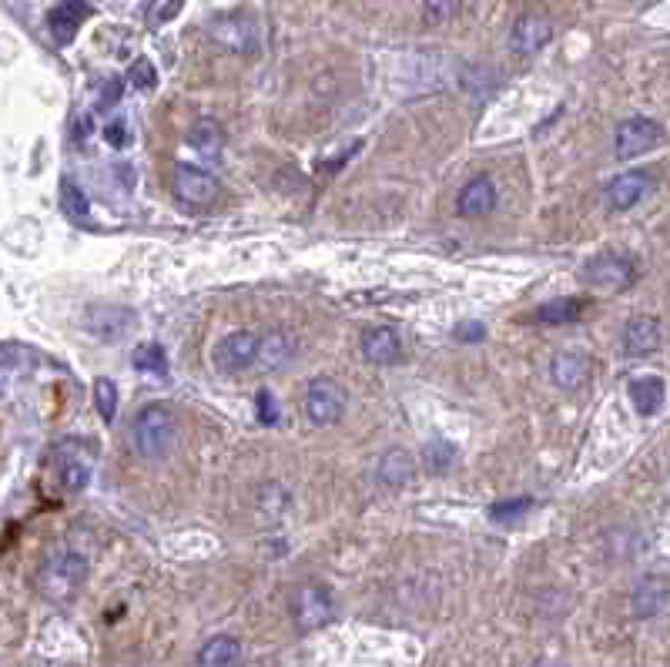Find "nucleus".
Wrapping results in <instances>:
<instances>
[{"label": "nucleus", "instance_id": "7c9ffc66", "mask_svg": "<svg viewBox=\"0 0 670 667\" xmlns=\"http://www.w3.org/2000/svg\"><path fill=\"white\" fill-rule=\"evenodd\" d=\"M128 78H131L134 88H145V91H148V88H155V84H158V74H155V68H151L148 57H138V61L131 64Z\"/></svg>", "mask_w": 670, "mask_h": 667}, {"label": "nucleus", "instance_id": "412c9836", "mask_svg": "<svg viewBox=\"0 0 670 667\" xmlns=\"http://www.w3.org/2000/svg\"><path fill=\"white\" fill-rule=\"evenodd\" d=\"M630 403L637 406V413H644V416H654L660 406H664V396H667V389H664V379L660 376H637V379H630Z\"/></svg>", "mask_w": 670, "mask_h": 667}, {"label": "nucleus", "instance_id": "f257e3e1", "mask_svg": "<svg viewBox=\"0 0 670 667\" xmlns=\"http://www.w3.org/2000/svg\"><path fill=\"white\" fill-rule=\"evenodd\" d=\"M131 440L145 460H165V456L175 450V440H178V419L171 413V406L148 403L134 416Z\"/></svg>", "mask_w": 670, "mask_h": 667}, {"label": "nucleus", "instance_id": "39448f33", "mask_svg": "<svg viewBox=\"0 0 670 667\" xmlns=\"http://www.w3.org/2000/svg\"><path fill=\"white\" fill-rule=\"evenodd\" d=\"M91 470H94V460H91V450L84 443L67 440V443L57 446L54 476H57V487H61L64 493H81L91 483Z\"/></svg>", "mask_w": 670, "mask_h": 667}, {"label": "nucleus", "instance_id": "f8f14e48", "mask_svg": "<svg viewBox=\"0 0 670 667\" xmlns=\"http://www.w3.org/2000/svg\"><path fill=\"white\" fill-rule=\"evenodd\" d=\"M295 356V342L289 332L275 329L268 336H258V352H255V369L258 373H279L282 366H289Z\"/></svg>", "mask_w": 670, "mask_h": 667}, {"label": "nucleus", "instance_id": "423d86ee", "mask_svg": "<svg viewBox=\"0 0 670 667\" xmlns=\"http://www.w3.org/2000/svg\"><path fill=\"white\" fill-rule=\"evenodd\" d=\"M171 192L181 205L208 208L218 198V178L198 165H175L171 171Z\"/></svg>", "mask_w": 670, "mask_h": 667}, {"label": "nucleus", "instance_id": "473e14b6", "mask_svg": "<svg viewBox=\"0 0 670 667\" xmlns=\"http://www.w3.org/2000/svg\"><path fill=\"white\" fill-rule=\"evenodd\" d=\"M453 336L459 342H480V339H486V326L483 322H463V326H456Z\"/></svg>", "mask_w": 670, "mask_h": 667}, {"label": "nucleus", "instance_id": "c85d7f7f", "mask_svg": "<svg viewBox=\"0 0 670 667\" xmlns=\"http://www.w3.org/2000/svg\"><path fill=\"white\" fill-rule=\"evenodd\" d=\"M530 507H533V500H530V497L500 500V503H493V507H490V517H493L496 523H513V520H520Z\"/></svg>", "mask_w": 670, "mask_h": 667}, {"label": "nucleus", "instance_id": "f704fd0d", "mask_svg": "<svg viewBox=\"0 0 670 667\" xmlns=\"http://www.w3.org/2000/svg\"><path fill=\"white\" fill-rule=\"evenodd\" d=\"M104 141L114 148H124L128 145V128H124V121H111L108 128H104Z\"/></svg>", "mask_w": 670, "mask_h": 667}, {"label": "nucleus", "instance_id": "2f4dec72", "mask_svg": "<svg viewBox=\"0 0 670 667\" xmlns=\"http://www.w3.org/2000/svg\"><path fill=\"white\" fill-rule=\"evenodd\" d=\"M255 403H258V423H262V426L279 423V409H275V396L268 393V389H258Z\"/></svg>", "mask_w": 670, "mask_h": 667}, {"label": "nucleus", "instance_id": "9b49d317", "mask_svg": "<svg viewBox=\"0 0 670 667\" xmlns=\"http://www.w3.org/2000/svg\"><path fill=\"white\" fill-rule=\"evenodd\" d=\"M359 349L372 366H396V362H402V339L389 326H369L362 332Z\"/></svg>", "mask_w": 670, "mask_h": 667}, {"label": "nucleus", "instance_id": "dca6fc26", "mask_svg": "<svg viewBox=\"0 0 670 667\" xmlns=\"http://www.w3.org/2000/svg\"><path fill=\"white\" fill-rule=\"evenodd\" d=\"M84 319H88V329L98 332L101 339H121L124 332L131 329L134 316L128 309L121 306H108V302H101V306H91L84 312Z\"/></svg>", "mask_w": 670, "mask_h": 667}, {"label": "nucleus", "instance_id": "c9c22d12", "mask_svg": "<svg viewBox=\"0 0 670 667\" xmlns=\"http://www.w3.org/2000/svg\"><path fill=\"white\" fill-rule=\"evenodd\" d=\"M118 98H121V81L118 78L104 81V88H101V108H108V104H118Z\"/></svg>", "mask_w": 670, "mask_h": 667}, {"label": "nucleus", "instance_id": "4468645a", "mask_svg": "<svg viewBox=\"0 0 670 667\" xmlns=\"http://www.w3.org/2000/svg\"><path fill=\"white\" fill-rule=\"evenodd\" d=\"M496 208V185L493 178L486 175H476L469 178L463 185V192H459V202H456V212L463 218H483L490 215Z\"/></svg>", "mask_w": 670, "mask_h": 667}, {"label": "nucleus", "instance_id": "4be33fe9", "mask_svg": "<svg viewBox=\"0 0 670 667\" xmlns=\"http://www.w3.org/2000/svg\"><path fill=\"white\" fill-rule=\"evenodd\" d=\"M587 306H590V302L577 299V295H570V299H550V302H543V306L536 309V322H543V326H567V322L583 319Z\"/></svg>", "mask_w": 670, "mask_h": 667}, {"label": "nucleus", "instance_id": "0eeeda50", "mask_svg": "<svg viewBox=\"0 0 670 667\" xmlns=\"http://www.w3.org/2000/svg\"><path fill=\"white\" fill-rule=\"evenodd\" d=\"M255 352H258V332H232L215 346L212 362L222 376H242L248 369H255Z\"/></svg>", "mask_w": 670, "mask_h": 667}, {"label": "nucleus", "instance_id": "ddd939ff", "mask_svg": "<svg viewBox=\"0 0 670 667\" xmlns=\"http://www.w3.org/2000/svg\"><path fill=\"white\" fill-rule=\"evenodd\" d=\"M660 342H664V332H660V322L654 316H637V319L627 322V329H624L627 356L647 359L660 349Z\"/></svg>", "mask_w": 670, "mask_h": 667}, {"label": "nucleus", "instance_id": "cd10ccee", "mask_svg": "<svg viewBox=\"0 0 670 667\" xmlns=\"http://www.w3.org/2000/svg\"><path fill=\"white\" fill-rule=\"evenodd\" d=\"M453 460H456V450H453V443H446V440H433L426 446V466L433 473H446L449 466H453Z\"/></svg>", "mask_w": 670, "mask_h": 667}, {"label": "nucleus", "instance_id": "aec40b11", "mask_svg": "<svg viewBox=\"0 0 670 667\" xmlns=\"http://www.w3.org/2000/svg\"><path fill=\"white\" fill-rule=\"evenodd\" d=\"M376 476H379V483H382V487H389V490H402V487H409V483H413V476H416V463H413V456H409L406 450H389V453L379 460V470H376Z\"/></svg>", "mask_w": 670, "mask_h": 667}, {"label": "nucleus", "instance_id": "20e7f679", "mask_svg": "<svg viewBox=\"0 0 670 667\" xmlns=\"http://www.w3.org/2000/svg\"><path fill=\"white\" fill-rule=\"evenodd\" d=\"M583 279H587L590 285H597V289L624 292L640 279V272H637V262L630 259L627 252H600L597 259L587 262Z\"/></svg>", "mask_w": 670, "mask_h": 667}, {"label": "nucleus", "instance_id": "b1692460", "mask_svg": "<svg viewBox=\"0 0 670 667\" xmlns=\"http://www.w3.org/2000/svg\"><path fill=\"white\" fill-rule=\"evenodd\" d=\"M57 202H61L64 218H71V222H84V218L91 215L88 195H84V188L74 178H61V185H57Z\"/></svg>", "mask_w": 670, "mask_h": 667}, {"label": "nucleus", "instance_id": "393cba45", "mask_svg": "<svg viewBox=\"0 0 670 667\" xmlns=\"http://www.w3.org/2000/svg\"><path fill=\"white\" fill-rule=\"evenodd\" d=\"M131 366L148 376H168V352L165 346H158V342H145V346L134 349Z\"/></svg>", "mask_w": 670, "mask_h": 667}, {"label": "nucleus", "instance_id": "72a5a7b5", "mask_svg": "<svg viewBox=\"0 0 670 667\" xmlns=\"http://www.w3.org/2000/svg\"><path fill=\"white\" fill-rule=\"evenodd\" d=\"M181 4L185 0H161V4L155 7V14H151V24H165V21H171L178 11H181Z\"/></svg>", "mask_w": 670, "mask_h": 667}, {"label": "nucleus", "instance_id": "1a4fd4ad", "mask_svg": "<svg viewBox=\"0 0 670 667\" xmlns=\"http://www.w3.org/2000/svg\"><path fill=\"white\" fill-rule=\"evenodd\" d=\"M550 379L567 393H577L593 379V359L580 349H563L550 362Z\"/></svg>", "mask_w": 670, "mask_h": 667}, {"label": "nucleus", "instance_id": "c756f323", "mask_svg": "<svg viewBox=\"0 0 670 667\" xmlns=\"http://www.w3.org/2000/svg\"><path fill=\"white\" fill-rule=\"evenodd\" d=\"M456 11H459V0H426V4H423L426 24H446V21H453Z\"/></svg>", "mask_w": 670, "mask_h": 667}, {"label": "nucleus", "instance_id": "4c0bfd02", "mask_svg": "<svg viewBox=\"0 0 670 667\" xmlns=\"http://www.w3.org/2000/svg\"><path fill=\"white\" fill-rule=\"evenodd\" d=\"M533 667H560V664L557 661H536Z\"/></svg>", "mask_w": 670, "mask_h": 667}, {"label": "nucleus", "instance_id": "9d476101", "mask_svg": "<svg viewBox=\"0 0 670 667\" xmlns=\"http://www.w3.org/2000/svg\"><path fill=\"white\" fill-rule=\"evenodd\" d=\"M295 624L302 627V631H315V627L329 624L332 621V597L329 590L322 587H302L299 594H295Z\"/></svg>", "mask_w": 670, "mask_h": 667}, {"label": "nucleus", "instance_id": "6ab92c4d", "mask_svg": "<svg viewBox=\"0 0 670 667\" xmlns=\"http://www.w3.org/2000/svg\"><path fill=\"white\" fill-rule=\"evenodd\" d=\"M630 604H634V614L637 617H657L660 611L667 607V577H647L640 580V584L634 587V597H630Z\"/></svg>", "mask_w": 670, "mask_h": 667}, {"label": "nucleus", "instance_id": "7ed1b4c3", "mask_svg": "<svg viewBox=\"0 0 670 667\" xmlns=\"http://www.w3.org/2000/svg\"><path fill=\"white\" fill-rule=\"evenodd\" d=\"M346 409H349V396L332 376H315L309 389H305V416H309L315 426H322V430L325 426H339Z\"/></svg>", "mask_w": 670, "mask_h": 667}, {"label": "nucleus", "instance_id": "2eb2a0df", "mask_svg": "<svg viewBox=\"0 0 670 667\" xmlns=\"http://www.w3.org/2000/svg\"><path fill=\"white\" fill-rule=\"evenodd\" d=\"M553 37V24L547 17H536V14H526L516 21L513 34H510V47L516 54H536L540 47H547Z\"/></svg>", "mask_w": 670, "mask_h": 667}, {"label": "nucleus", "instance_id": "f03ea898", "mask_svg": "<svg viewBox=\"0 0 670 667\" xmlns=\"http://www.w3.org/2000/svg\"><path fill=\"white\" fill-rule=\"evenodd\" d=\"M88 580V560L74 550H57L41 564L37 570V590L54 600V604H64L81 590V584Z\"/></svg>", "mask_w": 670, "mask_h": 667}, {"label": "nucleus", "instance_id": "f3484780", "mask_svg": "<svg viewBox=\"0 0 670 667\" xmlns=\"http://www.w3.org/2000/svg\"><path fill=\"white\" fill-rule=\"evenodd\" d=\"M650 188V178L644 175V171H624L620 178L610 181L607 188V202L614 212H627V208H634L640 198L647 195Z\"/></svg>", "mask_w": 670, "mask_h": 667}, {"label": "nucleus", "instance_id": "6e6552de", "mask_svg": "<svg viewBox=\"0 0 670 667\" xmlns=\"http://www.w3.org/2000/svg\"><path fill=\"white\" fill-rule=\"evenodd\" d=\"M660 138H664V131H660L657 121L650 118H627L624 125L617 128L614 135V155L620 161H630L637 155H647V151H654L660 145Z\"/></svg>", "mask_w": 670, "mask_h": 667}, {"label": "nucleus", "instance_id": "a211bd4d", "mask_svg": "<svg viewBox=\"0 0 670 667\" xmlns=\"http://www.w3.org/2000/svg\"><path fill=\"white\" fill-rule=\"evenodd\" d=\"M84 17H88L84 0H57V7L51 11V17H47V24H51V37L57 44H71Z\"/></svg>", "mask_w": 670, "mask_h": 667}, {"label": "nucleus", "instance_id": "bb28decb", "mask_svg": "<svg viewBox=\"0 0 670 667\" xmlns=\"http://www.w3.org/2000/svg\"><path fill=\"white\" fill-rule=\"evenodd\" d=\"M94 406H98V416L104 423H114V416H118V386H114V379H94Z\"/></svg>", "mask_w": 670, "mask_h": 667}, {"label": "nucleus", "instance_id": "5701e85b", "mask_svg": "<svg viewBox=\"0 0 670 667\" xmlns=\"http://www.w3.org/2000/svg\"><path fill=\"white\" fill-rule=\"evenodd\" d=\"M238 661H242V644L228 634L212 637V641L198 651V667H235Z\"/></svg>", "mask_w": 670, "mask_h": 667}, {"label": "nucleus", "instance_id": "e433bc0d", "mask_svg": "<svg viewBox=\"0 0 670 667\" xmlns=\"http://www.w3.org/2000/svg\"><path fill=\"white\" fill-rule=\"evenodd\" d=\"M88 135H91V114H81L78 121H74V141H88Z\"/></svg>", "mask_w": 670, "mask_h": 667}, {"label": "nucleus", "instance_id": "a878e982", "mask_svg": "<svg viewBox=\"0 0 670 667\" xmlns=\"http://www.w3.org/2000/svg\"><path fill=\"white\" fill-rule=\"evenodd\" d=\"M188 141H191V148H195L198 155L215 158L218 151H222V145H225V135H222V128H218L215 121H198V125L191 128Z\"/></svg>", "mask_w": 670, "mask_h": 667}]
</instances>
